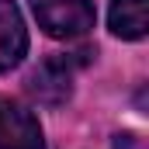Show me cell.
<instances>
[{"label":"cell","instance_id":"cell-5","mask_svg":"<svg viewBox=\"0 0 149 149\" xmlns=\"http://www.w3.org/2000/svg\"><path fill=\"white\" fill-rule=\"evenodd\" d=\"M108 21H111L114 35L142 38L146 35V0H111Z\"/></svg>","mask_w":149,"mask_h":149},{"label":"cell","instance_id":"cell-1","mask_svg":"<svg viewBox=\"0 0 149 149\" xmlns=\"http://www.w3.org/2000/svg\"><path fill=\"white\" fill-rule=\"evenodd\" d=\"M90 52H73V56H49L45 63H38L28 76V94L38 104H63L73 94V70L87 59Z\"/></svg>","mask_w":149,"mask_h":149},{"label":"cell","instance_id":"cell-2","mask_svg":"<svg viewBox=\"0 0 149 149\" xmlns=\"http://www.w3.org/2000/svg\"><path fill=\"white\" fill-rule=\"evenodd\" d=\"M38 24L52 38H80L94 28V3L90 0H31Z\"/></svg>","mask_w":149,"mask_h":149},{"label":"cell","instance_id":"cell-3","mask_svg":"<svg viewBox=\"0 0 149 149\" xmlns=\"http://www.w3.org/2000/svg\"><path fill=\"white\" fill-rule=\"evenodd\" d=\"M0 149H45L38 118L10 97H0Z\"/></svg>","mask_w":149,"mask_h":149},{"label":"cell","instance_id":"cell-4","mask_svg":"<svg viewBox=\"0 0 149 149\" xmlns=\"http://www.w3.org/2000/svg\"><path fill=\"white\" fill-rule=\"evenodd\" d=\"M24 52H28V31H24L21 10L10 0H0V73L17 66Z\"/></svg>","mask_w":149,"mask_h":149}]
</instances>
